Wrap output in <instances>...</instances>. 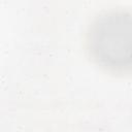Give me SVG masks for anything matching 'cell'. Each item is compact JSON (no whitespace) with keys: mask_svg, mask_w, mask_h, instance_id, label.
Segmentation results:
<instances>
[{"mask_svg":"<svg viewBox=\"0 0 132 132\" xmlns=\"http://www.w3.org/2000/svg\"><path fill=\"white\" fill-rule=\"evenodd\" d=\"M92 60L112 73L132 72V12L112 10L97 16L87 33Z\"/></svg>","mask_w":132,"mask_h":132,"instance_id":"1","label":"cell"}]
</instances>
